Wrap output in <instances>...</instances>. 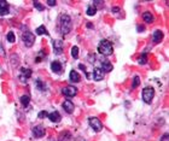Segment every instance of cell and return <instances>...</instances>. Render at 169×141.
Here are the masks:
<instances>
[{"label":"cell","mask_w":169,"mask_h":141,"mask_svg":"<svg viewBox=\"0 0 169 141\" xmlns=\"http://www.w3.org/2000/svg\"><path fill=\"white\" fill-rule=\"evenodd\" d=\"M59 30L62 35H67L71 30V18L68 15H62L59 18Z\"/></svg>","instance_id":"6da1fadb"},{"label":"cell","mask_w":169,"mask_h":141,"mask_svg":"<svg viewBox=\"0 0 169 141\" xmlns=\"http://www.w3.org/2000/svg\"><path fill=\"white\" fill-rule=\"evenodd\" d=\"M98 52L103 56H110L114 52V47H112V44L108 40H102L100 42L98 45Z\"/></svg>","instance_id":"7a4b0ae2"},{"label":"cell","mask_w":169,"mask_h":141,"mask_svg":"<svg viewBox=\"0 0 169 141\" xmlns=\"http://www.w3.org/2000/svg\"><path fill=\"white\" fill-rule=\"evenodd\" d=\"M154 94H155V91H154L152 87H146V88H144V89H143V93H141L143 100L146 103V104H150L151 101H152V99H154Z\"/></svg>","instance_id":"3957f363"},{"label":"cell","mask_w":169,"mask_h":141,"mask_svg":"<svg viewBox=\"0 0 169 141\" xmlns=\"http://www.w3.org/2000/svg\"><path fill=\"white\" fill-rule=\"evenodd\" d=\"M22 40L27 47H32L34 45V42H35V36H34L30 32H26L22 35Z\"/></svg>","instance_id":"277c9868"},{"label":"cell","mask_w":169,"mask_h":141,"mask_svg":"<svg viewBox=\"0 0 169 141\" xmlns=\"http://www.w3.org/2000/svg\"><path fill=\"white\" fill-rule=\"evenodd\" d=\"M88 123H90L91 128L94 132H100L102 129H103L102 122L99 121V118H97V117H90V118H88Z\"/></svg>","instance_id":"5b68a950"},{"label":"cell","mask_w":169,"mask_h":141,"mask_svg":"<svg viewBox=\"0 0 169 141\" xmlns=\"http://www.w3.org/2000/svg\"><path fill=\"white\" fill-rule=\"evenodd\" d=\"M76 93H77V91L74 86H67L62 89V94L67 98H74L75 95H76Z\"/></svg>","instance_id":"8992f818"},{"label":"cell","mask_w":169,"mask_h":141,"mask_svg":"<svg viewBox=\"0 0 169 141\" xmlns=\"http://www.w3.org/2000/svg\"><path fill=\"white\" fill-rule=\"evenodd\" d=\"M45 134H46V132H45V128L42 126H36V127L33 128V135H34V138L40 139V138H42Z\"/></svg>","instance_id":"52a82bcc"},{"label":"cell","mask_w":169,"mask_h":141,"mask_svg":"<svg viewBox=\"0 0 169 141\" xmlns=\"http://www.w3.org/2000/svg\"><path fill=\"white\" fill-rule=\"evenodd\" d=\"M53 52L57 56L63 53V41H61V40H55L53 41Z\"/></svg>","instance_id":"ba28073f"},{"label":"cell","mask_w":169,"mask_h":141,"mask_svg":"<svg viewBox=\"0 0 169 141\" xmlns=\"http://www.w3.org/2000/svg\"><path fill=\"white\" fill-rule=\"evenodd\" d=\"M30 76H32V70H30V69L22 68L21 74H20V80H21L22 82H26L28 79H30Z\"/></svg>","instance_id":"9c48e42d"},{"label":"cell","mask_w":169,"mask_h":141,"mask_svg":"<svg viewBox=\"0 0 169 141\" xmlns=\"http://www.w3.org/2000/svg\"><path fill=\"white\" fill-rule=\"evenodd\" d=\"M112 64L111 63H110L108 59H103L102 60V64H100V70H102V71L104 73V74H105V73H110V71H111V70H112Z\"/></svg>","instance_id":"30bf717a"},{"label":"cell","mask_w":169,"mask_h":141,"mask_svg":"<svg viewBox=\"0 0 169 141\" xmlns=\"http://www.w3.org/2000/svg\"><path fill=\"white\" fill-rule=\"evenodd\" d=\"M51 69H52V71L56 73V74H62V71H63L62 63H61V62H58V60L52 62V64H51Z\"/></svg>","instance_id":"8fae6325"},{"label":"cell","mask_w":169,"mask_h":141,"mask_svg":"<svg viewBox=\"0 0 169 141\" xmlns=\"http://www.w3.org/2000/svg\"><path fill=\"white\" fill-rule=\"evenodd\" d=\"M9 4L5 0H0V16H5L9 13Z\"/></svg>","instance_id":"7c38bea8"},{"label":"cell","mask_w":169,"mask_h":141,"mask_svg":"<svg viewBox=\"0 0 169 141\" xmlns=\"http://www.w3.org/2000/svg\"><path fill=\"white\" fill-rule=\"evenodd\" d=\"M93 79L94 81H102L104 79V73L100 70V68H96L93 70Z\"/></svg>","instance_id":"4fadbf2b"},{"label":"cell","mask_w":169,"mask_h":141,"mask_svg":"<svg viewBox=\"0 0 169 141\" xmlns=\"http://www.w3.org/2000/svg\"><path fill=\"white\" fill-rule=\"evenodd\" d=\"M47 117L50 118V121L53 122V123H58V122H61V120H62L59 112H57V111H55V112H52V113H48Z\"/></svg>","instance_id":"5bb4252c"},{"label":"cell","mask_w":169,"mask_h":141,"mask_svg":"<svg viewBox=\"0 0 169 141\" xmlns=\"http://www.w3.org/2000/svg\"><path fill=\"white\" fill-rule=\"evenodd\" d=\"M63 109L65 110V112L71 113L73 111H74V104L70 100H65V101L63 103Z\"/></svg>","instance_id":"9a60e30c"},{"label":"cell","mask_w":169,"mask_h":141,"mask_svg":"<svg viewBox=\"0 0 169 141\" xmlns=\"http://www.w3.org/2000/svg\"><path fill=\"white\" fill-rule=\"evenodd\" d=\"M152 40H154V42L155 44H160L161 41L163 40V33L161 30H156L152 35Z\"/></svg>","instance_id":"2e32d148"},{"label":"cell","mask_w":169,"mask_h":141,"mask_svg":"<svg viewBox=\"0 0 169 141\" xmlns=\"http://www.w3.org/2000/svg\"><path fill=\"white\" fill-rule=\"evenodd\" d=\"M69 79H70L71 82H75V83H77V82L81 81V77L77 71H75V70H71L70 71V75H69Z\"/></svg>","instance_id":"e0dca14e"},{"label":"cell","mask_w":169,"mask_h":141,"mask_svg":"<svg viewBox=\"0 0 169 141\" xmlns=\"http://www.w3.org/2000/svg\"><path fill=\"white\" fill-rule=\"evenodd\" d=\"M143 18L146 23H152L154 22V16L151 12H144L143 13Z\"/></svg>","instance_id":"ac0fdd59"},{"label":"cell","mask_w":169,"mask_h":141,"mask_svg":"<svg viewBox=\"0 0 169 141\" xmlns=\"http://www.w3.org/2000/svg\"><path fill=\"white\" fill-rule=\"evenodd\" d=\"M71 139V134L69 132H63L59 135V141H69Z\"/></svg>","instance_id":"d6986e66"},{"label":"cell","mask_w":169,"mask_h":141,"mask_svg":"<svg viewBox=\"0 0 169 141\" xmlns=\"http://www.w3.org/2000/svg\"><path fill=\"white\" fill-rule=\"evenodd\" d=\"M29 101H30V95L29 94H24V95L21 97V103L23 106H27V105L29 104Z\"/></svg>","instance_id":"ffe728a7"},{"label":"cell","mask_w":169,"mask_h":141,"mask_svg":"<svg viewBox=\"0 0 169 141\" xmlns=\"http://www.w3.org/2000/svg\"><path fill=\"white\" fill-rule=\"evenodd\" d=\"M36 34L38 35H47V36H48V32H47V29H46L44 26H40L38 29H36Z\"/></svg>","instance_id":"44dd1931"},{"label":"cell","mask_w":169,"mask_h":141,"mask_svg":"<svg viewBox=\"0 0 169 141\" xmlns=\"http://www.w3.org/2000/svg\"><path fill=\"white\" fill-rule=\"evenodd\" d=\"M35 85H36V88H38L39 91H41V92L46 91V85L42 81H40V80H36V81H35Z\"/></svg>","instance_id":"7402d4cb"},{"label":"cell","mask_w":169,"mask_h":141,"mask_svg":"<svg viewBox=\"0 0 169 141\" xmlns=\"http://www.w3.org/2000/svg\"><path fill=\"white\" fill-rule=\"evenodd\" d=\"M71 56H73L74 59H77L79 58V47L77 46H74L71 48Z\"/></svg>","instance_id":"603a6c76"},{"label":"cell","mask_w":169,"mask_h":141,"mask_svg":"<svg viewBox=\"0 0 169 141\" xmlns=\"http://www.w3.org/2000/svg\"><path fill=\"white\" fill-rule=\"evenodd\" d=\"M97 13V7L96 6H90L87 9V15L88 16H94Z\"/></svg>","instance_id":"cb8c5ba5"},{"label":"cell","mask_w":169,"mask_h":141,"mask_svg":"<svg viewBox=\"0 0 169 141\" xmlns=\"http://www.w3.org/2000/svg\"><path fill=\"white\" fill-rule=\"evenodd\" d=\"M146 62H147V54H141L140 57H139V59H138V63L139 64H146Z\"/></svg>","instance_id":"d4e9b609"},{"label":"cell","mask_w":169,"mask_h":141,"mask_svg":"<svg viewBox=\"0 0 169 141\" xmlns=\"http://www.w3.org/2000/svg\"><path fill=\"white\" fill-rule=\"evenodd\" d=\"M139 85H140V79H139V76H135V77H134V81H133L132 88L133 89H135V88H138Z\"/></svg>","instance_id":"484cf974"},{"label":"cell","mask_w":169,"mask_h":141,"mask_svg":"<svg viewBox=\"0 0 169 141\" xmlns=\"http://www.w3.org/2000/svg\"><path fill=\"white\" fill-rule=\"evenodd\" d=\"M7 41H9V42H11V44H13L15 41H16V39H15V34H13L12 32H10V33L7 34Z\"/></svg>","instance_id":"4316f807"},{"label":"cell","mask_w":169,"mask_h":141,"mask_svg":"<svg viewBox=\"0 0 169 141\" xmlns=\"http://www.w3.org/2000/svg\"><path fill=\"white\" fill-rule=\"evenodd\" d=\"M33 4H34V6H35V7H36V9L39 10V11H44V10H45V7H44V6H42V5H41V4H40L39 1H34Z\"/></svg>","instance_id":"83f0119b"},{"label":"cell","mask_w":169,"mask_h":141,"mask_svg":"<svg viewBox=\"0 0 169 141\" xmlns=\"http://www.w3.org/2000/svg\"><path fill=\"white\" fill-rule=\"evenodd\" d=\"M42 59H45V53H44V52L41 51V52H40V53H39V56H38V58H36V62H41Z\"/></svg>","instance_id":"f1b7e54d"},{"label":"cell","mask_w":169,"mask_h":141,"mask_svg":"<svg viewBox=\"0 0 169 141\" xmlns=\"http://www.w3.org/2000/svg\"><path fill=\"white\" fill-rule=\"evenodd\" d=\"M48 116V113L46 112V111H41V112H39V118H45V117H47Z\"/></svg>","instance_id":"f546056e"},{"label":"cell","mask_w":169,"mask_h":141,"mask_svg":"<svg viewBox=\"0 0 169 141\" xmlns=\"http://www.w3.org/2000/svg\"><path fill=\"white\" fill-rule=\"evenodd\" d=\"M161 141H169V135H168V134H164V135L162 136Z\"/></svg>","instance_id":"4dcf8cb0"},{"label":"cell","mask_w":169,"mask_h":141,"mask_svg":"<svg viewBox=\"0 0 169 141\" xmlns=\"http://www.w3.org/2000/svg\"><path fill=\"white\" fill-rule=\"evenodd\" d=\"M137 30L140 33V32H144V30H145V28H144L143 26H138V29H137Z\"/></svg>","instance_id":"1f68e13d"},{"label":"cell","mask_w":169,"mask_h":141,"mask_svg":"<svg viewBox=\"0 0 169 141\" xmlns=\"http://www.w3.org/2000/svg\"><path fill=\"white\" fill-rule=\"evenodd\" d=\"M47 5H50V6H55V5H56V1H52V0H48V1H47Z\"/></svg>","instance_id":"d6a6232c"},{"label":"cell","mask_w":169,"mask_h":141,"mask_svg":"<svg viewBox=\"0 0 169 141\" xmlns=\"http://www.w3.org/2000/svg\"><path fill=\"white\" fill-rule=\"evenodd\" d=\"M79 66H80V69H81V70H83V71H86V68H85V65H83V64H80Z\"/></svg>","instance_id":"836d02e7"},{"label":"cell","mask_w":169,"mask_h":141,"mask_svg":"<svg viewBox=\"0 0 169 141\" xmlns=\"http://www.w3.org/2000/svg\"><path fill=\"white\" fill-rule=\"evenodd\" d=\"M114 11H115V12H119V7H112V12H114Z\"/></svg>","instance_id":"e575fe53"},{"label":"cell","mask_w":169,"mask_h":141,"mask_svg":"<svg viewBox=\"0 0 169 141\" xmlns=\"http://www.w3.org/2000/svg\"><path fill=\"white\" fill-rule=\"evenodd\" d=\"M75 141H86V140H85V139H82V138H77Z\"/></svg>","instance_id":"d590c367"},{"label":"cell","mask_w":169,"mask_h":141,"mask_svg":"<svg viewBox=\"0 0 169 141\" xmlns=\"http://www.w3.org/2000/svg\"><path fill=\"white\" fill-rule=\"evenodd\" d=\"M87 27H88V28H91V29H92V27H93V26H92V23H88V24H87Z\"/></svg>","instance_id":"8d00e7d4"}]
</instances>
